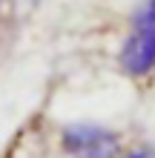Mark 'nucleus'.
Returning a JSON list of instances; mask_svg holds the SVG:
<instances>
[{"instance_id":"f257e3e1","label":"nucleus","mask_w":155,"mask_h":158,"mask_svg":"<svg viewBox=\"0 0 155 158\" xmlns=\"http://www.w3.org/2000/svg\"><path fill=\"white\" fill-rule=\"evenodd\" d=\"M60 150L69 158H121V135L101 124H66L60 129Z\"/></svg>"},{"instance_id":"f03ea898","label":"nucleus","mask_w":155,"mask_h":158,"mask_svg":"<svg viewBox=\"0 0 155 158\" xmlns=\"http://www.w3.org/2000/svg\"><path fill=\"white\" fill-rule=\"evenodd\" d=\"M118 63L129 78H149L155 72V26H132L121 43Z\"/></svg>"},{"instance_id":"7ed1b4c3","label":"nucleus","mask_w":155,"mask_h":158,"mask_svg":"<svg viewBox=\"0 0 155 158\" xmlns=\"http://www.w3.org/2000/svg\"><path fill=\"white\" fill-rule=\"evenodd\" d=\"M132 26H155V0H141L132 15Z\"/></svg>"},{"instance_id":"20e7f679","label":"nucleus","mask_w":155,"mask_h":158,"mask_svg":"<svg viewBox=\"0 0 155 158\" xmlns=\"http://www.w3.org/2000/svg\"><path fill=\"white\" fill-rule=\"evenodd\" d=\"M121 158H155V147H149V144H138V147H132V150H124Z\"/></svg>"},{"instance_id":"39448f33","label":"nucleus","mask_w":155,"mask_h":158,"mask_svg":"<svg viewBox=\"0 0 155 158\" xmlns=\"http://www.w3.org/2000/svg\"><path fill=\"white\" fill-rule=\"evenodd\" d=\"M0 17H3V0H0Z\"/></svg>"}]
</instances>
